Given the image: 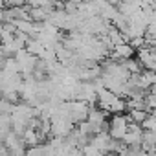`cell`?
Listing matches in <instances>:
<instances>
[{
	"label": "cell",
	"instance_id": "6",
	"mask_svg": "<svg viewBox=\"0 0 156 156\" xmlns=\"http://www.w3.org/2000/svg\"><path fill=\"white\" fill-rule=\"evenodd\" d=\"M48 9L46 8H30L28 6V15H30V20L33 22H44L48 20Z\"/></svg>",
	"mask_w": 156,
	"mask_h": 156
},
{
	"label": "cell",
	"instance_id": "9",
	"mask_svg": "<svg viewBox=\"0 0 156 156\" xmlns=\"http://www.w3.org/2000/svg\"><path fill=\"white\" fill-rule=\"evenodd\" d=\"M140 127H141V130H156V118H154V114H147L145 119L140 123Z\"/></svg>",
	"mask_w": 156,
	"mask_h": 156
},
{
	"label": "cell",
	"instance_id": "8",
	"mask_svg": "<svg viewBox=\"0 0 156 156\" xmlns=\"http://www.w3.org/2000/svg\"><path fill=\"white\" fill-rule=\"evenodd\" d=\"M147 114H149V112H147V110H143V108H130L127 116H129V119H130V121H134V123H141V121L145 119V116H147Z\"/></svg>",
	"mask_w": 156,
	"mask_h": 156
},
{
	"label": "cell",
	"instance_id": "3",
	"mask_svg": "<svg viewBox=\"0 0 156 156\" xmlns=\"http://www.w3.org/2000/svg\"><path fill=\"white\" fill-rule=\"evenodd\" d=\"M136 59H138L141 70H154L156 68V51H154V46L138 48V57Z\"/></svg>",
	"mask_w": 156,
	"mask_h": 156
},
{
	"label": "cell",
	"instance_id": "1",
	"mask_svg": "<svg viewBox=\"0 0 156 156\" xmlns=\"http://www.w3.org/2000/svg\"><path fill=\"white\" fill-rule=\"evenodd\" d=\"M112 118L108 119V136L112 140H121L127 132V123L130 121L127 114H110Z\"/></svg>",
	"mask_w": 156,
	"mask_h": 156
},
{
	"label": "cell",
	"instance_id": "5",
	"mask_svg": "<svg viewBox=\"0 0 156 156\" xmlns=\"http://www.w3.org/2000/svg\"><path fill=\"white\" fill-rule=\"evenodd\" d=\"M19 138H20V141H22L24 147H33V145H39L41 143L39 141V136H37V130L35 129H30V127H26L24 132Z\"/></svg>",
	"mask_w": 156,
	"mask_h": 156
},
{
	"label": "cell",
	"instance_id": "10",
	"mask_svg": "<svg viewBox=\"0 0 156 156\" xmlns=\"http://www.w3.org/2000/svg\"><path fill=\"white\" fill-rule=\"evenodd\" d=\"M26 6V0H6V8H20Z\"/></svg>",
	"mask_w": 156,
	"mask_h": 156
},
{
	"label": "cell",
	"instance_id": "2",
	"mask_svg": "<svg viewBox=\"0 0 156 156\" xmlns=\"http://www.w3.org/2000/svg\"><path fill=\"white\" fill-rule=\"evenodd\" d=\"M13 59L17 62V68H19V73L22 75H31V72L35 70V64H37V57H33L30 51H26L24 48L19 50L17 53H13Z\"/></svg>",
	"mask_w": 156,
	"mask_h": 156
},
{
	"label": "cell",
	"instance_id": "4",
	"mask_svg": "<svg viewBox=\"0 0 156 156\" xmlns=\"http://www.w3.org/2000/svg\"><path fill=\"white\" fill-rule=\"evenodd\" d=\"M134 53H136V50L129 42H119V44L112 46V50L108 51L107 57H110L112 61H125V59H130Z\"/></svg>",
	"mask_w": 156,
	"mask_h": 156
},
{
	"label": "cell",
	"instance_id": "7",
	"mask_svg": "<svg viewBox=\"0 0 156 156\" xmlns=\"http://www.w3.org/2000/svg\"><path fill=\"white\" fill-rule=\"evenodd\" d=\"M48 152V145H33V147H28L24 151V156H46Z\"/></svg>",
	"mask_w": 156,
	"mask_h": 156
}]
</instances>
